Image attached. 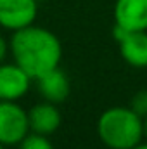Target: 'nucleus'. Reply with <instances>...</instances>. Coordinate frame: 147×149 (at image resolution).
Returning <instances> with one entry per match:
<instances>
[{"instance_id":"f257e3e1","label":"nucleus","mask_w":147,"mask_h":149,"mask_svg":"<svg viewBox=\"0 0 147 149\" xmlns=\"http://www.w3.org/2000/svg\"><path fill=\"white\" fill-rule=\"evenodd\" d=\"M9 49L14 63L31 80L57 68L62 59V45L55 33L35 24L14 31Z\"/></svg>"},{"instance_id":"f03ea898","label":"nucleus","mask_w":147,"mask_h":149,"mask_svg":"<svg viewBox=\"0 0 147 149\" xmlns=\"http://www.w3.org/2000/svg\"><path fill=\"white\" fill-rule=\"evenodd\" d=\"M97 135L109 149H132L142 142L144 120L130 108L114 106L99 116Z\"/></svg>"},{"instance_id":"7ed1b4c3","label":"nucleus","mask_w":147,"mask_h":149,"mask_svg":"<svg viewBox=\"0 0 147 149\" xmlns=\"http://www.w3.org/2000/svg\"><path fill=\"white\" fill-rule=\"evenodd\" d=\"M28 134V111L17 101H0V144L17 146Z\"/></svg>"},{"instance_id":"20e7f679","label":"nucleus","mask_w":147,"mask_h":149,"mask_svg":"<svg viewBox=\"0 0 147 149\" xmlns=\"http://www.w3.org/2000/svg\"><path fill=\"white\" fill-rule=\"evenodd\" d=\"M112 37L118 42L119 54L126 64L133 68H147V31H128L114 24Z\"/></svg>"},{"instance_id":"39448f33","label":"nucleus","mask_w":147,"mask_h":149,"mask_svg":"<svg viewBox=\"0 0 147 149\" xmlns=\"http://www.w3.org/2000/svg\"><path fill=\"white\" fill-rule=\"evenodd\" d=\"M38 16L37 0H0V26L17 31L35 24Z\"/></svg>"},{"instance_id":"423d86ee","label":"nucleus","mask_w":147,"mask_h":149,"mask_svg":"<svg viewBox=\"0 0 147 149\" xmlns=\"http://www.w3.org/2000/svg\"><path fill=\"white\" fill-rule=\"evenodd\" d=\"M114 24L128 31H147V0H116Z\"/></svg>"},{"instance_id":"0eeeda50","label":"nucleus","mask_w":147,"mask_h":149,"mask_svg":"<svg viewBox=\"0 0 147 149\" xmlns=\"http://www.w3.org/2000/svg\"><path fill=\"white\" fill-rule=\"evenodd\" d=\"M31 78L16 63H0V101H19L30 88Z\"/></svg>"},{"instance_id":"6e6552de","label":"nucleus","mask_w":147,"mask_h":149,"mask_svg":"<svg viewBox=\"0 0 147 149\" xmlns=\"http://www.w3.org/2000/svg\"><path fill=\"white\" fill-rule=\"evenodd\" d=\"M37 81V90L42 95L43 101L47 102H54V104H61L64 102L69 94H71V83L68 74L64 73L59 66L47 71L42 74L40 78L35 80Z\"/></svg>"},{"instance_id":"1a4fd4ad","label":"nucleus","mask_w":147,"mask_h":149,"mask_svg":"<svg viewBox=\"0 0 147 149\" xmlns=\"http://www.w3.org/2000/svg\"><path fill=\"white\" fill-rule=\"evenodd\" d=\"M61 111L57 104L54 102H38L28 111V123H30V132L42 134V135H52L59 130L61 127Z\"/></svg>"},{"instance_id":"9d476101","label":"nucleus","mask_w":147,"mask_h":149,"mask_svg":"<svg viewBox=\"0 0 147 149\" xmlns=\"http://www.w3.org/2000/svg\"><path fill=\"white\" fill-rule=\"evenodd\" d=\"M17 146H19V149H54L49 135H42V134H35V132H30Z\"/></svg>"},{"instance_id":"9b49d317","label":"nucleus","mask_w":147,"mask_h":149,"mask_svg":"<svg viewBox=\"0 0 147 149\" xmlns=\"http://www.w3.org/2000/svg\"><path fill=\"white\" fill-rule=\"evenodd\" d=\"M130 109L137 113L142 120L147 116V90H139L137 94H133L132 102H130Z\"/></svg>"},{"instance_id":"f8f14e48","label":"nucleus","mask_w":147,"mask_h":149,"mask_svg":"<svg viewBox=\"0 0 147 149\" xmlns=\"http://www.w3.org/2000/svg\"><path fill=\"white\" fill-rule=\"evenodd\" d=\"M7 50H9V45H7L5 38L0 35V63H3V59L7 56Z\"/></svg>"},{"instance_id":"ddd939ff","label":"nucleus","mask_w":147,"mask_h":149,"mask_svg":"<svg viewBox=\"0 0 147 149\" xmlns=\"http://www.w3.org/2000/svg\"><path fill=\"white\" fill-rule=\"evenodd\" d=\"M132 149H147V142H146V144H144V142H139L137 146H133Z\"/></svg>"},{"instance_id":"4468645a","label":"nucleus","mask_w":147,"mask_h":149,"mask_svg":"<svg viewBox=\"0 0 147 149\" xmlns=\"http://www.w3.org/2000/svg\"><path fill=\"white\" fill-rule=\"evenodd\" d=\"M144 137L147 139V116L144 118Z\"/></svg>"},{"instance_id":"2eb2a0df","label":"nucleus","mask_w":147,"mask_h":149,"mask_svg":"<svg viewBox=\"0 0 147 149\" xmlns=\"http://www.w3.org/2000/svg\"><path fill=\"white\" fill-rule=\"evenodd\" d=\"M0 149H3V146H2V144H0Z\"/></svg>"}]
</instances>
